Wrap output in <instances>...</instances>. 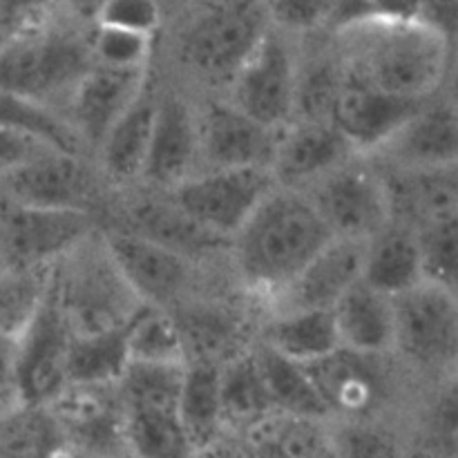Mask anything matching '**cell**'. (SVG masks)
Segmentation results:
<instances>
[{"label": "cell", "instance_id": "obj_7", "mask_svg": "<svg viewBox=\"0 0 458 458\" xmlns=\"http://www.w3.org/2000/svg\"><path fill=\"white\" fill-rule=\"evenodd\" d=\"M334 237L365 242L392 219L380 165L353 155L302 188Z\"/></svg>", "mask_w": 458, "mask_h": 458}, {"label": "cell", "instance_id": "obj_46", "mask_svg": "<svg viewBox=\"0 0 458 458\" xmlns=\"http://www.w3.org/2000/svg\"><path fill=\"white\" fill-rule=\"evenodd\" d=\"M22 407L16 369V335L0 334V419Z\"/></svg>", "mask_w": 458, "mask_h": 458}, {"label": "cell", "instance_id": "obj_53", "mask_svg": "<svg viewBox=\"0 0 458 458\" xmlns=\"http://www.w3.org/2000/svg\"><path fill=\"white\" fill-rule=\"evenodd\" d=\"M7 271V262H4V249H3V237H0V276Z\"/></svg>", "mask_w": 458, "mask_h": 458}, {"label": "cell", "instance_id": "obj_28", "mask_svg": "<svg viewBox=\"0 0 458 458\" xmlns=\"http://www.w3.org/2000/svg\"><path fill=\"white\" fill-rule=\"evenodd\" d=\"M255 343L300 365H311L340 347L331 311H268Z\"/></svg>", "mask_w": 458, "mask_h": 458}, {"label": "cell", "instance_id": "obj_40", "mask_svg": "<svg viewBox=\"0 0 458 458\" xmlns=\"http://www.w3.org/2000/svg\"><path fill=\"white\" fill-rule=\"evenodd\" d=\"M88 49L97 65L116 70H150L155 36L110 25H89Z\"/></svg>", "mask_w": 458, "mask_h": 458}, {"label": "cell", "instance_id": "obj_11", "mask_svg": "<svg viewBox=\"0 0 458 458\" xmlns=\"http://www.w3.org/2000/svg\"><path fill=\"white\" fill-rule=\"evenodd\" d=\"M101 182V173L89 164V157L43 150L0 179V197L27 206L94 213Z\"/></svg>", "mask_w": 458, "mask_h": 458}, {"label": "cell", "instance_id": "obj_43", "mask_svg": "<svg viewBox=\"0 0 458 458\" xmlns=\"http://www.w3.org/2000/svg\"><path fill=\"white\" fill-rule=\"evenodd\" d=\"M343 0H262L268 22L293 36H309L334 25Z\"/></svg>", "mask_w": 458, "mask_h": 458}, {"label": "cell", "instance_id": "obj_3", "mask_svg": "<svg viewBox=\"0 0 458 458\" xmlns=\"http://www.w3.org/2000/svg\"><path fill=\"white\" fill-rule=\"evenodd\" d=\"M52 293L74 335L125 329L146 304L121 276L101 228L54 264Z\"/></svg>", "mask_w": 458, "mask_h": 458}, {"label": "cell", "instance_id": "obj_48", "mask_svg": "<svg viewBox=\"0 0 458 458\" xmlns=\"http://www.w3.org/2000/svg\"><path fill=\"white\" fill-rule=\"evenodd\" d=\"M420 21L432 25L454 40L458 21V0H420Z\"/></svg>", "mask_w": 458, "mask_h": 458}, {"label": "cell", "instance_id": "obj_39", "mask_svg": "<svg viewBox=\"0 0 458 458\" xmlns=\"http://www.w3.org/2000/svg\"><path fill=\"white\" fill-rule=\"evenodd\" d=\"M52 267L0 276V334L18 335L47 295Z\"/></svg>", "mask_w": 458, "mask_h": 458}, {"label": "cell", "instance_id": "obj_51", "mask_svg": "<svg viewBox=\"0 0 458 458\" xmlns=\"http://www.w3.org/2000/svg\"><path fill=\"white\" fill-rule=\"evenodd\" d=\"M161 7V12H164V16H173V13L182 12V9L186 7H192V0H157Z\"/></svg>", "mask_w": 458, "mask_h": 458}, {"label": "cell", "instance_id": "obj_25", "mask_svg": "<svg viewBox=\"0 0 458 458\" xmlns=\"http://www.w3.org/2000/svg\"><path fill=\"white\" fill-rule=\"evenodd\" d=\"M157 92L148 83L132 106L114 121L94 150L103 182L116 188L137 186L141 182L152 123H155Z\"/></svg>", "mask_w": 458, "mask_h": 458}, {"label": "cell", "instance_id": "obj_26", "mask_svg": "<svg viewBox=\"0 0 458 458\" xmlns=\"http://www.w3.org/2000/svg\"><path fill=\"white\" fill-rule=\"evenodd\" d=\"M335 334L343 349L365 356H394L392 298L358 280L331 307Z\"/></svg>", "mask_w": 458, "mask_h": 458}, {"label": "cell", "instance_id": "obj_55", "mask_svg": "<svg viewBox=\"0 0 458 458\" xmlns=\"http://www.w3.org/2000/svg\"><path fill=\"white\" fill-rule=\"evenodd\" d=\"M0 458H16V456H12V454H4V452H0Z\"/></svg>", "mask_w": 458, "mask_h": 458}, {"label": "cell", "instance_id": "obj_21", "mask_svg": "<svg viewBox=\"0 0 458 458\" xmlns=\"http://www.w3.org/2000/svg\"><path fill=\"white\" fill-rule=\"evenodd\" d=\"M362 244L331 237L316 258L267 302L268 311H331L340 295L360 280Z\"/></svg>", "mask_w": 458, "mask_h": 458}, {"label": "cell", "instance_id": "obj_34", "mask_svg": "<svg viewBox=\"0 0 458 458\" xmlns=\"http://www.w3.org/2000/svg\"><path fill=\"white\" fill-rule=\"evenodd\" d=\"M123 329L74 335L67 352V383L116 385L128 367Z\"/></svg>", "mask_w": 458, "mask_h": 458}, {"label": "cell", "instance_id": "obj_37", "mask_svg": "<svg viewBox=\"0 0 458 458\" xmlns=\"http://www.w3.org/2000/svg\"><path fill=\"white\" fill-rule=\"evenodd\" d=\"M65 434L45 407H18L0 419V452L16 458H54L67 445Z\"/></svg>", "mask_w": 458, "mask_h": 458}, {"label": "cell", "instance_id": "obj_13", "mask_svg": "<svg viewBox=\"0 0 458 458\" xmlns=\"http://www.w3.org/2000/svg\"><path fill=\"white\" fill-rule=\"evenodd\" d=\"M369 157L385 168H438L458 164V110L450 85L420 101Z\"/></svg>", "mask_w": 458, "mask_h": 458}, {"label": "cell", "instance_id": "obj_52", "mask_svg": "<svg viewBox=\"0 0 458 458\" xmlns=\"http://www.w3.org/2000/svg\"><path fill=\"white\" fill-rule=\"evenodd\" d=\"M244 0H192V7L197 9H224L233 7V4H240Z\"/></svg>", "mask_w": 458, "mask_h": 458}, {"label": "cell", "instance_id": "obj_4", "mask_svg": "<svg viewBox=\"0 0 458 458\" xmlns=\"http://www.w3.org/2000/svg\"><path fill=\"white\" fill-rule=\"evenodd\" d=\"M89 63L88 27L74 30L47 18L0 40V89L63 110Z\"/></svg>", "mask_w": 458, "mask_h": 458}, {"label": "cell", "instance_id": "obj_12", "mask_svg": "<svg viewBox=\"0 0 458 458\" xmlns=\"http://www.w3.org/2000/svg\"><path fill=\"white\" fill-rule=\"evenodd\" d=\"M70 340L72 331L58 309L49 280L47 295L16 335V369L22 405H49L65 387Z\"/></svg>", "mask_w": 458, "mask_h": 458}, {"label": "cell", "instance_id": "obj_29", "mask_svg": "<svg viewBox=\"0 0 458 458\" xmlns=\"http://www.w3.org/2000/svg\"><path fill=\"white\" fill-rule=\"evenodd\" d=\"M177 416L188 434L192 450L210 445L224 432L219 398V362L192 358L183 367Z\"/></svg>", "mask_w": 458, "mask_h": 458}, {"label": "cell", "instance_id": "obj_44", "mask_svg": "<svg viewBox=\"0 0 458 458\" xmlns=\"http://www.w3.org/2000/svg\"><path fill=\"white\" fill-rule=\"evenodd\" d=\"M165 16L157 0H106L92 25H110L157 36Z\"/></svg>", "mask_w": 458, "mask_h": 458}, {"label": "cell", "instance_id": "obj_1", "mask_svg": "<svg viewBox=\"0 0 458 458\" xmlns=\"http://www.w3.org/2000/svg\"><path fill=\"white\" fill-rule=\"evenodd\" d=\"M335 47L349 72L392 97L425 101L450 85L454 40L420 18L343 22Z\"/></svg>", "mask_w": 458, "mask_h": 458}, {"label": "cell", "instance_id": "obj_10", "mask_svg": "<svg viewBox=\"0 0 458 458\" xmlns=\"http://www.w3.org/2000/svg\"><path fill=\"white\" fill-rule=\"evenodd\" d=\"M273 186L268 168H201L165 195L192 222L228 242Z\"/></svg>", "mask_w": 458, "mask_h": 458}, {"label": "cell", "instance_id": "obj_50", "mask_svg": "<svg viewBox=\"0 0 458 458\" xmlns=\"http://www.w3.org/2000/svg\"><path fill=\"white\" fill-rule=\"evenodd\" d=\"M192 458H255V456L246 450L244 443H242V447L228 445V443H224L222 437H219L217 441H213L210 445L197 450L195 454H192Z\"/></svg>", "mask_w": 458, "mask_h": 458}, {"label": "cell", "instance_id": "obj_5", "mask_svg": "<svg viewBox=\"0 0 458 458\" xmlns=\"http://www.w3.org/2000/svg\"><path fill=\"white\" fill-rule=\"evenodd\" d=\"M293 40V36L268 25L224 83L226 101L276 132L295 114L300 54Z\"/></svg>", "mask_w": 458, "mask_h": 458}, {"label": "cell", "instance_id": "obj_8", "mask_svg": "<svg viewBox=\"0 0 458 458\" xmlns=\"http://www.w3.org/2000/svg\"><path fill=\"white\" fill-rule=\"evenodd\" d=\"M97 228V213L43 208L0 197V237L7 271L54 267Z\"/></svg>", "mask_w": 458, "mask_h": 458}, {"label": "cell", "instance_id": "obj_30", "mask_svg": "<svg viewBox=\"0 0 458 458\" xmlns=\"http://www.w3.org/2000/svg\"><path fill=\"white\" fill-rule=\"evenodd\" d=\"M219 398H222L224 429L233 428L244 432L249 425L273 411L250 344L219 362Z\"/></svg>", "mask_w": 458, "mask_h": 458}, {"label": "cell", "instance_id": "obj_9", "mask_svg": "<svg viewBox=\"0 0 458 458\" xmlns=\"http://www.w3.org/2000/svg\"><path fill=\"white\" fill-rule=\"evenodd\" d=\"M268 25L262 0L199 9L179 36V56L197 76L224 85Z\"/></svg>", "mask_w": 458, "mask_h": 458}, {"label": "cell", "instance_id": "obj_31", "mask_svg": "<svg viewBox=\"0 0 458 458\" xmlns=\"http://www.w3.org/2000/svg\"><path fill=\"white\" fill-rule=\"evenodd\" d=\"M250 347L273 410L291 416H304V419L325 420L329 416L307 367L280 356L259 343H253Z\"/></svg>", "mask_w": 458, "mask_h": 458}, {"label": "cell", "instance_id": "obj_16", "mask_svg": "<svg viewBox=\"0 0 458 458\" xmlns=\"http://www.w3.org/2000/svg\"><path fill=\"white\" fill-rule=\"evenodd\" d=\"M201 168H268L276 130L258 123L224 97L197 107Z\"/></svg>", "mask_w": 458, "mask_h": 458}, {"label": "cell", "instance_id": "obj_17", "mask_svg": "<svg viewBox=\"0 0 458 458\" xmlns=\"http://www.w3.org/2000/svg\"><path fill=\"white\" fill-rule=\"evenodd\" d=\"M150 81V70H116L89 63L63 103V114L89 157L114 121L132 106Z\"/></svg>", "mask_w": 458, "mask_h": 458}, {"label": "cell", "instance_id": "obj_49", "mask_svg": "<svg viewBox=\"0 0 458 458\" xmlns=\"http://www.w3.org/2000/svg\"><path fill=\"white\" fill-rule=\"evenodd\" d=\"M63 7H65L67 16L76 22V25L89 27L97 21L98 9L103 7L106 0H61Z\"/></svg>", "mask_w": 458, "mask_h": 458}, {"label": "cell", "instance_id": "obj_6", "mask_svg": "<svg viewBox=\"0 0 458 458\" xmlns=\"http://www.w3.org/2000/svg\"><path fill=\"white\" fill-rule=\"evenodd\" d=\"M394 352L423 371L454 374L458 353L456 291L419 282L392 298Z\"/></svg>", "mask_w": 458, "mask_h": 458}, {"label": "cell", "instance_id": "obj_32", "mask_svg": "<svg viewBox=\"0 0 458 458\" xmlns=\"http://www.w3.org/2000/svg\"><path fill=\"white\" fill-rule=\"evenodd\" d=\"M130 362L186 365L188 347L183 331L170 309L141 304L123 329Z\"/></svg>", "mask_w": 458, "mask_h": 458}, {"label": "cell", "instance_id": "obj_45", "mask_svg": "<svg viewBox=\"0 0 458 458\" xmlns=\"http://www.w3.org/2000/svg\"><path fill=\"white\" fill-rule=\"evenodd\" d=\"M456 432H458V407L454 378L438 394L432 405L428 420L429 441L425 450L438 458H456Z\"/></svg>", "mask_w": 458, "mask_h": 458}, {"label": "cell", "instance_id": "obj_47", "mask_svg": "<svg viewBox=\"0 0 458 458\" xmlns=\"http://www.w3.org/2000/svg\"><path fill=\"white\" fill-rule=\"evenodd\" d=\"M43 150H54V148L43 146L36 139L0 125V179L12 173V170H16L18 165L25 164V161H30L31 157L40 155Z\"/></svg>", "mask_w": 458, "mask_h": 458}, {"label": "cell", "instance_id": "obj_54", "mask_svg": "<svg viewBox=\"0 0 458 458\" xmlns=\"http://www.w3.org/2000/svg\"><path fill=\"white\" fill-rule=\"evenodd\" d=\"M410 458H438V456H434L432 452H428V450H425V447H423V450L414 452V454H411Z\"/></svg>", "mask_w": 458, "mask_h": 458}, {"label": "cell", "instance_id": "obj_33", "mask_svg": "<svg viewBox=\"0 0 458 458\" xmlns=\"http://www.w3.org/2000/svg\"><path fill=\"white\" fill-rule=\"evenodd\" d=\"M0 125L36 139L54 150L89 157L65 114L58 107L40 103L36 98L0 89Z\"/></svg>", "mask_w": 458, "mask_h": 458}, {"label": "cell", "instance_id": "obj_20", "mask_svg": "<svg viewBox=\"0 0 458 458\" xmlns=\"http://www.w3.org/2000/svg\"><path fill=\"white\" fill-rule=\"evenodd\" d=\"M45 410L81 450L110 454L123 443V407L114 385L67 383Z\"/></svg>", "mask_w": 458, "mask_h": 458}, {"label": "cell", "instance_id": "obj_22", "mask_svg": "<svg viewBox=\"0 0 458 458\" xmlns=\"http://www.w3.org/2000/svg\"><path fill=\"white\" fill-rule=\"evenodd\" d=\"M380 360L383 356H365L338 347L329 356L304 367L329 416L369 419L387 394Z\"/></svg>", "mask_w": 458, "mask_h": 458}, {"label": "cell", "instance_id": "obj_14", "mask_svg": "<svg viewBox=\"0 0 458 458\" xmlns=\"http://www.w3.org/2000/svg\"><path fill=\"white\" fill-rule=\"evenodd\" d=\"M112 259L139 300L174 309L191 293L195 262L121 226L101 231Z\"/></svg>", "mask_w": 458, "mask_h": 458}, {"label": "cell", "instance_id": "obj_23", "mask_svg": "<svg viewBox=\"0 0 458 458\" xmlns=\"http://www.w3.org/2000/svg\"><path fill=\"white\" fill-rule=\"evenodd\" d=\"M380 165V164H378ZM389 213L394 222L420 231L458 219V164L438 168H385Z\"/></svg>", "mask_w": 458, "mask_h": 458}, {"label": "cell", "instance_id": "obj_27", "mask_svg": "<svg viewBox=\"0 0 458 458\" xmlns=\"http://www.w3.org/2000/svg\"><path fill=\"white\" fill-rule=\"evenodd\" d=\"M360 277L389 298L423 282L416 233L389 219L362 244Z\"/></svg>", "mask_w": 458, "mask_h": 458}, {"label": "cell", "instance_id": "obj_2", "mask_svg": "<svg viewBox=\"0 0 458 458\" xmlns=\"http://www.w3.org/2000/svg\"><path fill=\"white\" fill-rule=\"evenodd\" d=\"M331 237L302 191L273 186L228 240V253L242 286L268 302Z\"/></svg>", "mask_w": 458, "mask_h": 458}, {"label": "cell", "instance_id": "obj_35", "mask_svg": "<svg viewBox=\"0 0 458 458\" xmlns=\"http://www.w3.org/2000/svg\"><path fill=\"white\" fill-rule=\"evenodd\" d=\"M183 367L161 362H128L116 380V394L123 410L173 411L177 414Z\"/></svg>", "mask_w": 458, "mask_h": 458}, {"label": "cell", "instance_id": "obj_19", "mask_svg": "<svg viewBox=\"0 0 458 458\" xmlns=\"http://www.w3.org/2000/svg\"><path fill=\"white\" fill-rule=\"evenodd\" d=\"M353 155L358 152L331 121L293 119L277 132L268 170L276 186L302 191Z\"/></svg>", "mask_w": 458, "mask_h": 458}, {"label": "cell", "instance_id": "obj_36", "mask_svg": "<svg viewBox=\"0 0 458 458\" xmlns=\"http://www.w3.org/2000/svg\"><path fill=\"white\" fill-rule=\"evenodd\" d=\"M123 445L139 458H192L188 434L173 411L123 410Z\"/></svg>", "mask_w": 458, "mask_h": 458}, {"label": "cell", "instance_id": "obj_24", "mask_svg": "<svg viewBox=\"0 0 458 458\" xmlns=\"http://www.w3.org/2000/svg\"><path fill=\"white\" fill-rule=\"evenodd\" d=\"M121 228L132 231L155 244L165 246L183 258L199 262L204 258L228 250V242L213 235L199 224L192 222L165 192L159 197H143L125 206Z\"/></svg>", "mask_w": 458, "mask_h": 458}, {"label": "cell", "instance_id": "obj_38", "mask_svg": "<svg viewBox=\"0 0 458 458\" xmlns=\"http://www.w3.org/2000/svg\"><path fill=\"white\" fill-rule=\"evenodd\" d=\"M340 79H343V63L335 52L329 56L300 58L293 119L331 121V107Z\"/></svg>", "mask_w": 458, "mask_h": 458}, {"label": "cell", "instance_id": "obj_18", "mask_svg": "<svg viewBox=\"0 0 458 458\" xmlns=\"http://www.w3.org/2000/svg\"><path fill=\"white\" fill-rule=\"evenodd\" d=\"M419 103L392 97L343 65V79L331 107V123L358 155L369 157L392 137Z\"/></svg>", "mask_w": 458, "mask_h": 458}, {"label": "cell", "instance_id": "obj_41", "mask_svg": "<svg viewBox=\"0 0 458 458\" xmlns=\"http://www.w3.org/2000/svg\"><path fill=\"white\" fill-rule=\"evenodd\" d=\"M416 233L423 282L456 291L458 280V219L432 224Z\"/></svg>", "mask_w": 458, "mask_h": 458}, {"label": "cell", "instance_id": "obj_42", "mask_svg": "<svg viewBox=\"0 0 458 458\" xmlns=\"http://www.w3.org/2000/svg\"><path fill=\"white\" fill-rule=\"evenodd\" d=\"M334 458H405L392 429L369 419H347L331 434Z\"/></svg>", "mask_w": 458, "mask_h": 458}, {"label": "cell", "instance_id": "obj_15", "mask_svg": "<svg viewBox=\"0 0 458 458\" xmlns=\"http://www.w3.org/2000/svg\"><path fill=\"white\" fill-rule=\"evenodd\" d=\"M197 170H201L197 107L173 89L157 92L155 123L139 183L168 192Z\"/></svg>", "mask_w": 458, "mask_h": 458}]
</instances>
